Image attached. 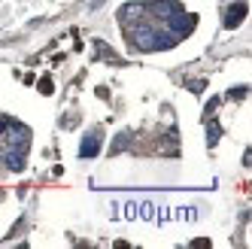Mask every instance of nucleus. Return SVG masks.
<instances>
[{
	"label": "nucleus",
	"instance_id": "1",
	"mask_svg": "<svg viewBox=\"0 0 252 249\" xmlns=\"http://www.w3.org/2000/svg\"><path fill=\"white\" fill-rule=\"evenodd\" d=\"M167 28H170V33L173 37H186V33H191V28H194V19L191 15H186L183 9H173V15H167Z\"/></svg>",
	"mask_w": 252,
	"mask_h": 249
},
{
	"label": "nucleus",
	"instance_id": "3",
	"mask_svg": "<svg viewBox=\"0 0 252 249\" xmlns=\"http://www.w3.org/2000/svg\"><path fill=\"white\" fill-rule=\"evenodd\" d=\"M243 15H246V3H237V6H231L225 12V28H237L243 22Z\"/></svg>",
	"mask_w": 252,
	"mask_h": 249
},
{
	"label": "nucleus",
	"instance_id": "2",
	"mask_svg": "<svg viewBox=\"0 0 252 249\" xmlns=\"http://www.w3.org/2000/svg\"><path fill=\"white\" fill-rule=\"evenodd\" d=\"M100 152V131L94 128V131H88L85 137H82V146H79V155L82 158H94Z\"/></svg>",
	"mask_w": 252,
	"mask_h": 249
}]
</instances>
